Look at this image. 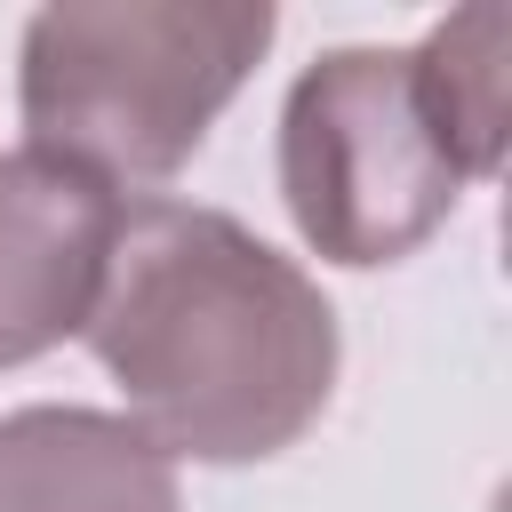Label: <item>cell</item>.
Returning a JSON list of instances; mask_svg holds the SVG:
<instances>
[{
	"instance_id": "obj_4",
	"label": "cell",
	"mask_w": 512,
	"mask_h": 512,
	"mask_svg": "<svg viewBox=\"0 0 512 512\" xmlns=\"http://www.w3.org/2000/svg\"><path fill=\"white\" fill-rule=\"evenodd\" d=\"M120 192L40 144L0 152V368H24L88 328L120 240Z\"/></svg>"
},
{
	"instance_id": "obj_6",
	"label": "cell",
	"mask_w": 512,
	"mask_h": 512,
	"mask_svg": "<svg viewBox=\"0 0 512 512\" xmlns=\"http://www.w3.org/2000/svg\"><path fill=\"white\" fill-rule=\"evenodd\" d=\"M416 64V96L448 144V160L464 168V184L504 168V136H512V8L504 0H472L448 24L424 32V48H408Z\"/></svg>"
},
{
	"instance_id": "obj_3",
	"label": "cell",
	"mask_w": 512,
	"mask_h": 512,
	"mask_svg": "<svg viewBox=\"0 0 512 512\" xmlns=\"http://www.w3.org/2000/svg\"><path fill=\"white\" fill-rule=\"evenodd\" d=\"M280 200L328 264H400L464 200L408 48H328L280 104Z\"/></svg>"
},
{
	"instance_id": "obj_2",
	"label": "cell",
	"mask_w": 512,
	"mask_h": 512,
	"mask_svg": "<svg viewBox=\"0 0 512 512\" xmlns=\"http://www.w3.org/2000/svg\"><path fill=\"white\" fill-rule=\"evenodd\" d=\"M272 48L256 0H64L24 24L16 104L40 152L120 184L176 176Z\"/></svg>"
},
{
	"instance_id": "obj_1",
	"label": "cell",
	"mask_w": 512,
	"mask_h": 512,
	"mask_svg": "<svg viewBox=\"0 0 512 512\" xmlns=\"http://www.w3.org/2000/svg\"><path fill=\"white\" fill-rule=\"evenodd\" d=\"M80 336L128 392V424L192 464H264L336 392L320 280L224 208H128Z\"/></svg>"
},
{
	"instance_id": "obj_5",
	"label": "cell",
	"mask_w": 512,
	"mask_h": 512,
	"mask_svg": "<svg viewBox=\"0 0 512 512\" xmlns=\"http://www.w3.org/2000/svg\"><path fill=\"white\" fill-rule=\"evenodd\" d=\"M0 512H184L176 456L112 408L0 416Z\"/></svg>"
}]
</instances>
